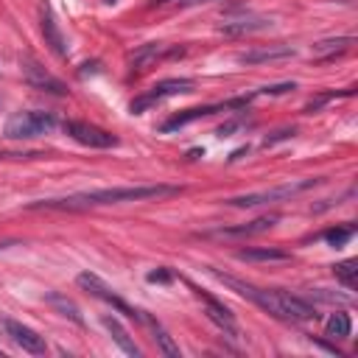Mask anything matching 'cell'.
<instances>
[{"label": "cell", "instance_id": "29", "mask_svg": "<svg viewBox=\"0 0 358 358\" xmlns=\"http://www.w3.org/2000/svg\"><path fill=\"white\" fill-rule=\"evenodd\" d=\"M171 277H173V274H171L168 268H157V271L148 274V282H171Z\"/></svg>", "mask_w": 358, "mask_h": 358}, {"label": "cell", "instance_id": "19", "mask_svg": "<svg viewBox=\"0 0 358 358\" xmlns=\"http://www.w3.org/2000/svg\"><path fill=\"white\" fill-rule=\"evenodd\" d=\"M45 302H48L56 313H62L64 319H70V322H76V324H84V316H81L78 305H76L70 296H64V294H59V291H48V294H45Z\"/></svg>", "mask_w": 358, "mask_h": 358}, {"label": "cell", "instance_id": "15", "mask_svg": "<svg viewBox=\"0 0 358 358\" xmlns=\"http://www.w3.org/2000/svg\"><path fill=\"white\" fill-rule=\"evenodd\" d=\"M271 28V20L268 17H252V14H243V17H235V20H224L218 25V31L224 36H246V34H257V31H266Z\"/></svg>", "mask_w": 358, "mask_h": 358}, {"label": "cell", "instance_id": "21", "mask_svg": "<svg viewBox=\"0 0 358 358\" xmlns=\"http://www.w3.org/2000/svg\"><path fill=\"white\" fill-rule=\"evenodd\" d=\"M324 333H327L330 338H347V336L352 333V322H350V316H347L344 310H336V313L327 319Z\"/></svg>", "mask_w": 358, "mask_h": 358}, {"label": "cell", "instance_id": "8", "mask_svg": "<svg viewBox=\"0 0 358 358\" xmlns=\"http://www.w3.org/2000/svg\"><path fill=\"white\" fill-rule=\"evenodd\" d=\"M64 131L81 143V145H90V148H112L117 145V137L95 123H87V120H64Z\"/></svg>", "mask_w": 358, "mask_h": 358}, {"label": "cell", "instance_id": "12", "mask_svg": "<svg viewBox=\"0 0 358 358\" xmlns=\"http://www.w3.org/2000/svg\"><path fill=\"white\" fill-rule=\"evenodd\" d=\"M277 221H280V215H277V213H271V215H260V218L246 221V224H235V227H215V229H210V232H204V235H207V238H252V235H260V232L271 229Z\"/></svg>", "mask_w": 358, "mask_h": 358}, {"label": "cell", "instance_id": "4", "mask_svg": "<svg viewBox=\"0 0 358 358\" xmlns=\"http://www.w3.org/2000/svg\"><path fill=\"white\" fill-rule=\"evenodd\" d=\"M319 185V179H296V182H285V185H277V187H268V190H255V193H243V196H232L227 199L229 207H260V204H274V201H288L294 199L296 193L308 190Z\"/></svg>", "mask_w": 358, "mask_h": 358}, {"label": "cell", "instance_id": "5", "mask_svg": "<svg viewBox=\"0 0 358 358\" xmlns=\"http://www.w3.org/2000/svg\"><path fill=\"white\" fill-rule=\"evenodd\" d=\"M193 87H196V81H193V78H185V76H179V78H162V81H157L148 92H143L140 98H134L129 109H131L134 115H143L148 106H154V103H159V101H165V98L190 92Z\"/></svg>", "mask_w": 358, "mask_h": 358}, {"label": "cell", "instance_id": "13", "mask_svg": "<svg viewBox=\"0 0 358 358\" xmlns=\"http://www.w3.org/2000/svg\"><path fill=\"white\" fill-rule=\"evenodd\" d=\"M196 294H199V299L204 302V313L210 316V322H215L229 338H238L241 336V330H238V322H235V316H232V310L221 302V299H215V296H210L207 291H201V288H196Z\"/></svg>", "mask_w": 358, "mask_h": 358}, {"label": "cell", "instance_id": "3", "mask_svg": "<svg viewBox=\"0 0 358 358\" xmlns=\"http://www.w3.org/2000/svg\"><path fill=\"white\" fill-rule=\"evenodd\" d=\"M56 129V115L45 112V109H28V112H14L6 126H3V137L8 140H31V137H42L50 134Z\"/></svg>", "mask_w": 358, "mask_h": 358}, {"label": "cell", "instance_id": "14", "mask_svg": "<svg viewBox=\"0 0 358 358\" xmlns=\"http://www.w3.org/2000/svg\"><path fill=\"white\" fill-rule=\"evenodd\" d=\"M296 50L285 42H274V45H260V48H252V50H243L238 56L241 64H263V62H277V59H291Z\"/></svg>", "mask_w": 358, "mask_h": 358}, {"label": "cell", "instance_id": "22", "mask_svg": "<svg viewBox=\"0 0 358 358\" xmlns=\"http://www.w3.org/2000/svg\"><path fill=\"white\" fill-rule=\"evenodd\" d=\"M333 271H336V280H341V282H344L350 291L358 285V260H355V257L336 263V266H333Z\"/></svg>", "mask_w": 358, "mask_h": 358}, {"label": "cell", "instance_id": "28", "mask_svg": "<svg viewBox=\"0 0 358 358\" xmlns=\"http://www.w3.org/2000/svg\"><path fill=\"white\" fill-rule=\"evenodd\" d=\"M154 6H165V3H173V6H204V3H215V0H151Z\"/></svg>", "mask_w": 358, "mask_h": 358}, {"label": "cell", "instance_id": "9", "mask_svg": "<svg viewBox=\"0 0 358 358\" xmlns=\"http://www.w3.org/2000/svg\"><path fill=\"white\" fill-rule=\"evenodd\" d=\"M185 53V48H179V45H165V42H145V45H140L131 56H129V67L131 70H148V67H154L157 62H162V59H173V56H182Z\"/></svg>", "mask_w": 358, "mask_h": 358}, {"label": "cell", "instance_id": "25", "mask_svg": "<svg viewBox=\"0 0 358 358\" xmlns=\"http://www.w3.org/2000/svg\"><path fill=\"white\" fill-rule=\"evenodd\" d=\"M291 90H296V84H294V81H282V84H271V87L257 90V95H285V92H291Z\"/></svg>", "mask_w": 358, "mask_h": 358}, {"label": "cell", "instance_id": "7", "mask_svg": "<svg viewBox=\"0 0 358 358\" xmlns=\"http://www.w3.org/2000/svg\"><path fill=\"white\" fill-rule=\"evenodd\" d=\"M20 70H22V78L28 81V87H34V90H42V92H50V95H59V98L70 92L67 84L62 78H56L53 73H48L34 56H22Z\"/></svg>", "mask_w": 358, "mask_h": 358}, {"label": "cell", "instance_id": "2", "mask_svg": "<svg viewBox=\"0 0 358 358\" xmlns=\"http://www.w3.org/2000/svg\"><path fill=\"white\" fill-rule=\"evenodd\" d=\"M210 271H213L224 285H229L235 294H241L243 299L255 302L260 310L271 313L274 319H282V322H310V319H316V308H313L308 299L296 296V294H288V291H282V288H257V285H252V282L235 280V277L221 274V271H215V268H210Z\"/></svg>", "mask_w": 358, "mask_h": 358}, {"label": "cell", "instance_id": "11", "mask_svg": "<svg viewBox=\"0 0 358 358\" xmlns=\"http://www.w3.org/2000/svg\"><path fill=\"white\" fill-rule=\"evenodd\" d=\"M39 28H42V36H45V45L59 56V59H67V39L59 28V20L53 14V8L42 0L39 3Z\"/></svg>", "mask_w": 358, "mask_h": 358}, {"label": "cell", "instance_id": "6", "mask_svg": "<svg viewBox=\"0 0 358 358\" xmlns=\"http://www.w3.org/2000/svg\"><path fill=\"white\" fill-rule=\"evenodd\" d=\"M76 282L90 294V296H95V299H101V302H106V305H112L117 313H123V316H129V319H143V310H134L126 299H120L98 274H90V271H81L78 277H76Z\"/></svg>", "mask_w": 358, "mask_h": 358}, {"label": "cell", "instance_id": "27", "mask_svg": "<svg viewBox=\"0 0 358 358\" xmlns=\"http://www.w3.org/2000/svg\"><path fill=\"white\" fill-rule=\"evenodd\" d=\"M291 137H294V129H280V131H274L271 137L263 140V148H268V145H274V143H282V140H291Z\"/></svg>", "mask_w": 358, "mask_h": 358}, {"label": "cell", "instance_id": "17", "mask_svg": "<svg viewBox=\"0 0 358 358\" xmlns=\"http://www.w3.org/2000/svg\"><path fill=\"white\" fill-rule=\"evenodd\" d=\"M238 260H249V263H285L291 260V252L280 249V246H246L238 252Z\"/></svg>", "mask_w": 358, "mask_h": 358}, {"label": "cell", "instance_id": "1", "mask_svg": "<svg viewBox=\"0 0 358 358\" xmlns=\"http://www.w3.org/2000/svg\"><path fill=\"white\" fill-rule=\"evenodd\" d=\"M182 185H129V187H101V190H84L62 199H42L31 207L45 210H90V207H106V204H123V201H148V199H168L179 196Z\"/></svg>", "mask_w": 358, "mask_h": 358}, {"label": "cell", "instance_id": "30", "mask_svg": "<svg viewBox=\"0 0 358 358\" xmlns=\"http://www.w3.org/2000/svg\"><path fill=\"white\" fill-rule=\"evenodd\" d=\"M235 129H241V120H229V123H224V126H218V137H229Z\"/></svg>", "mask_w": 358, "mask_h": 358}, {"label": "cell", "instance_id": "16", "mask_svg": "<svg viewBox=\"0 0 358 358\" xmlns=\"http://www.w3.org/2000/svg\"><path fill=\"white\" fill-rule=\"evenodd\" d=\"M221 109H227V103H207V106L182 109V112L171 115L159 129H162V131H176V129H182V126H187V123H193V120H201V117H210V115H215V112H221Z\"/></svg>", "mask_w": 358, "mask_h": 358}, {"label": "cell", "instance_id": "10", "mask_svg": "<svg viewBox=\"0 0 358 358\" xmlns=\"http://www.w3.org/2000/svg\"><path fill=\"white\" fill-rule=\"evenodd\" d=\"M0 327L6 330V336H8L22 352H28V355H45V352H48L45 338H42L36 330H31L28 324L14 322V319H0Z\"/></svg>", "mask_w": 358, "mask_h": 358}, {"label": "cell", "instance_id": "23", "mask_svg": "<svg viewBox=\"0 0 358 358\" xmlns=\"http://www.w3.org/2000/svg\"><path fill=\"white\" fill-rule=\"evenodd\" d=\"M355 39L352 36H336V39H319L313 45V53H344Z\"/></svg>", "mask_w": 358, "mask_h": 358}, {"label": "cell", "instance_id": "26", "mask_svg": "<svg viewBox=\"0 0 358 358\" xmlns=\"http://www.w3.org/2000/svg\"><path fill=\"white\" fill-rule=\"evenodd\" d=\"M310 296H313V299H322V302H350V296H341V294H330V291H324V288H316V291H310Z\"/></svg>", "mask_w": 358, "mask_h": 358}, {"label": "cell", "instance_id": "31", "mask_svg": "<svg viewBox=\"0 0 358 358\" xmlns=\"http://www.w3.org/2000/svg\"><path fill=\"white\" fill-rule=\"evenodd\" d=\"M17 243H20V241H0V252H6L8 246H17Z\"/></svg>", "mask_w": 358, "mask_h": 358}, {"label": "cell", "instance_id": "24", "mask_svg": "<svg viewBox=\"0 0 358 358\" xmlns=\"http://www.w3.org/2000/svg\"><path fill=\"white\" fill-rule=\"evenodd\" d=\"M352 232H355V229H352V224H347V227H333V229H327V232H324V241H327L330 246H336V249H338V246H344V243L352 238Z\"/></svg>", "mask_w": 358, "mask_h": 358}, {"label": "cell", "instance_id": "20", "mask_svg": "<svg viewBox=\"0 0 358 358\" xmlns=\"http://www.w3.org/2000/svg\"><path fill=\"white\" fill-rule=\"evenodd\" d=\"M140 322H145V324L151 327V333H154V341L159 344V350H162L165 355H171V358H179V347H176V341H173V338L165 333V327H162L159 322H154V319H151L145 310H143V319H140Z\"/></svg>", "mask_w": 358, "mask_h": 358}, {"label": "cell", "instance_id": "18", "mask_svg": "<svg viewBox=\"0 0 358 358\" xmlns=\"http://www.w3.org/2000/svg\"><path fill=\"white\" fill-rule=\"evenodd\" d=\"M103 327L109 330L112 341H115V344H117V347H120L126 355H134V358L140 355V347L134 344V338L129 336V330H126V327H123V324H120L115 316H103Z\"/></svg>", "mask_w": 358, "mask_h": 358}]
</instances>
